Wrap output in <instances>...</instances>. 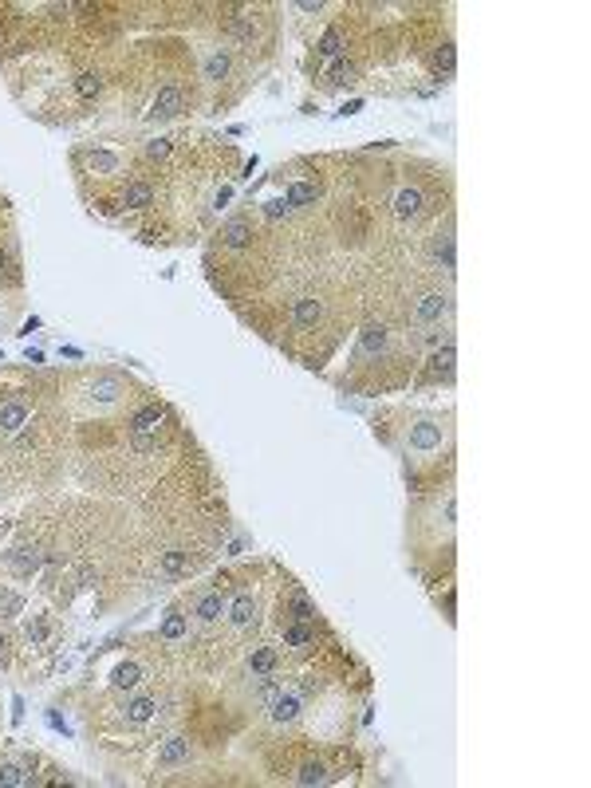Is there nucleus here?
I'll use <instances>...</instances> for the list:
<instances>
[{
	"label": "nucleus",
	"mask_w": 591,
	"mask_h": 788,
	"mask_svg": "<svg viewBox=\"0 0 591 788\" xmlns=\"http://www.w3.org/2000/svg\"><path fill=\"white\" fill-rule=\"evenodd\" d=\"M430 252H434V264H441L446 272L453 269V237H450V233H441V237L434 240V249H430Z\"/></svg>",
	"instance_id": "20"
},
{
	"label": "nucleus",
	"mask_w": 591,
	"mask_h": 788,
	"mask_svg": "<svg viewBox=\"0 0 591 788\" xmlns=\"http://www.w3.org/2000/svg\"><path fill=\"white\" fill-rule=\"evenodd\" d=\"M0 331H4V316H0Z\"/></svg>",
	"instance_id": "42"
},
{
	"label": "nucleus",
	"mask_w": 591,
	"mask_h": 788,
	"mask_svg": "<svg viewBox=\"0 0 591 788\" xmlns=\"http://www.w3.org/2000/svg\"><path fill=\"white\" fill-rule=\"evenodd\" d=\"M162 635H166V639H181V635H186V619L170 615V619H166V627H162Z\"/></svg>",
	"instance_id": "33"
},
{
	"label": "nucleus",
	"mask_w": 591,
	"mask_h": 788,
	"mask_svg": "<svg viewBox=\"0 0 591 788\" xmlns=\"http://www.w3.org/2000/svg\"><path fill=\"white\" fill-rule=\"evenodd\" d=\"M0 269H4V252H0Z\"/></svg>",
	"instance_id": "41"
},
{
	"label": "nucleus",
	"mask_w": 591,
	"mask_h": 788,
	"mask_svg": "<svg viewBox=\"0 0 591 788\" xmlns=\"http://www.w3.org/2000/svg\"><path fill=\"white\" fill-rule=\"evenodd\" d=\"M288 213H292L288 198H284V201H268V205H264V217H268V221H280V217H288Z\"/></svg>",
	"instance_id": "34"
},
{
	"label": "nucleus",
	"mask_w": 591,
	"mask_h": 788,
	"mask_svg": "<svg viewBox=\"0 0 591 788\" xmlns=\"http://www.w3.org/2000/svg\"><path fill=\"white\" fill-rule=\"evenodd\" d=\"M331 83H355V67H351V63H339V67L331 71Z\"/></svg>",
	"instance_id": "38"
},
{
	"label": "nucleus",
	"mask_w": 591,
	"mask_h": 788,
	"mask_svg": "<svg viewBox=\"0 0 591 788\" xmlns=\"http://www.w3.org/2000/svg\"><path fill=\"white\" fill-rule=\"evenodd\" d=\"M150 718H154V702L150 698H138V702L126 706V721H131V725H142V721H150Z\"/></svg>",
	"instance_id": "22"
},
{
	"label": "nucleus",
	"mask_w": 591,
	"mask_h": 788,
	"mask_svg": "<svg viewBox=\"0 0 591 788\" xmlns=\"http://www.w3.org/2000/svg\"><path fill=\"white\" fill-rule=\"evenodd\" d=\"M4 647H8V639H4V635H0V666H4V662H8V650H4Z\"/></svg>",
	"instance_id": "40"
},
{
	"label": "nucleus",
	"mask_w": 591,
	"mask_h": 788,
	"mask_svg": "<svg viewBox=\"0 0 591 788\" xmlns=\"http://www.w3.org/2000/svg\"><path fill=\"white\" fill-rule=\"evenodd\" d=\"M296 780H300V784H323V780H327V768H323L320 761H308V765L300 768V777H296Z\"/></svg>",
	"instance_id": "25"
},
{
	"label": "nucleus",
	"mask_w": 591,
	"mask_h": 788,
	"mask_svg": "<svg viewBox=\"0 0 591 788\" xmlns=\"http://www.w3.org/2000/svg\"><path fill=\"white\" fill-rule=\"evenodd\" d=\"M339 51H343V36H339V32H327V36H323V40H320V56H327V60H335Z\"/></svg>",
	"instance_id": "30"
},
{
	"label": "nucleus",
	"mask_w": 591,
	"mask_h": 788,
	"mask_svg": "<svg viewBox=\"0 0 591 788\" xmlns=\"http://www.w3.org/2000/svg\"><path fill=\"white\" fill-rule=\"evenodd\" d=\"M162 418H166V410H162L158 402H150V406H142L138 414H134V418H131V438H134V449H150V446H154Z\"/></svg>",
	"instance_id": "1"
},
{
	"label": "nucleus",
	"mask_w": 591,
	"mask_h": 788,
	"mask_svg": "<svg viewBox=\"0 0 591 788\" xmlns=\"http://www.w3.org/2000/svg\"><path fill=\"white\" fill-rule=\"evenodd\" d=\"M178 110H181V87H178V83H166V87L158 91V99H154L150 115H154V119H174Z\"/></svg>",
	"instance_id": "6"
},
{
	"label": "nucleus",
	"mask_w": 591,
	"mask_h": 788,
	"mask_svg": "<svg viewBox=\"0 0 591 788\" xmlns=\"http://www.w3.org/2000/svg\"><path fill=\"white\" fill-rule=\"evenodd\" d=\"M24 422H28V402H24V399L0 402V434H16Z\"/></svg>",
	"instance_id": "4"
},
{
	"label": "nucleus",
	"mask_w": 591,
	"mask_h": 788,
	"mask_svg": "<svg viewBox=\"0 0 591 788\" xmlns=\"http://www.w3.org/2000/svg\"><path fill=\"white\" fill-rule=\"evenodd\" d=\"M24 607L20 595H12V591H0V615H16V611Z\"/></svg>",
	"instance_id": "32"
},
{
	"label": "nucleus",
	"mask_w": 591,
	"mask_h": 788,
	"mask_svg": "<svg viewBox=\"0 0 591 788\" xmlns=\"http://www.w3.org/2000/svg\"><path fill=\"white\" fill-rule=\"evenodd\" d=\"M453 359H457V355H453V343H441V347L430 355L426 375H430V379H450V375H453Z\"/></svg>",
	"instance_id": "9"
},
{
	"label": "nucleus",
	"mask_w": 591,
	"mask_h": 788,
	"mask_svg": "<svg viewBox=\"0 0 591 788\" xmlns=\"http://www.w3.org/2000/svg\"><path fill=\"white\" fill-rule=\"evenodd\" d=\"M4 560H8V568L20 571V576H32V571L44 564V556H40V552H32V548H16V552H8Z\"/></svg>",
	"instance_id": "13"
},
{
	"label": "nucleus",
	"mask_w": 591,
	"mask_h": 788,
	"mask_svg": "<svg viewBox=\"0 0 591 788\" xmlns=\"http://www.w3.org/2000/svg\"><path fill=\"white\" fill-rule=\"evenodd\" d=\"M28 773H24L20 761H0V784H28Z\"/></svg>",
	"instance_id": "21"
},
{
	"label": "nucleus",
	"mask_w": 591,
	"mask_h": 788,
	"mask_svg": "<svg viewBox=\"0 0 591 788\" xmlns=\"http://www.w3.org/2000/svg\"><path fill=\"white\" fill-rule=\"evenodd\" d=\"M387 340H391V331L382 328V323H367V328H363V340H359V355H379V351L387 347Z\"/></svg>",
	"instance_id": "10"
},
{
	"label": "nucleus",
	"mask_w": 591,
	"mask_h": 788,
	"mask_svg": "<svg viewBox=\"0 0 591 788\" xmlns=\"http://www.w3.org/2000/svg\"><path fill=\"white\" fill-rule=\"evenodd\" d=\"M434 67H438V71H453V48H450V44L434 56Z\"/></svg>",
	"instance_id": "37"
},
{
	"label": "nucleus",
	"mask_w": 591,
	"mask_h": 788,
	"mask_svg": "<svg viewBox=\"0 0 591 788\" xmlns=\"http://www.w3.org/2000/svg\"><path fill=\"white\" fill-rule=\"evenodd\" d=\"M292 619H296V623H311V619H316V607H311L304 595H292Z\"/></svg>",
	"instance_id": "29"
},
{
	"label": "nucleus",
	"mask_w": 591,
	"mask_h": 788,
	"mask_svg": "<svg viewBox=\"0 0 591 788\" xmlns=\"http://www.w3.org/2000/svg\"><path fill=\"white\" fill-rule=\"evenodd\" d=\"M225 615L233 619V627H252V623H256V599H252V591H241V595L225 607Z\"/></svg>",
	"instance_id": "5"
},
{
	"label": "nucleus",
	"mask_w": 591,
	"mask_h": 788,
	"mask_svg": "<svg viewBox=\"0 0 591 788\" xmlns=\"http://www.w3.org/2000/svg\"><path fill=\"white\" fill-rule=\"evenodd\" d=\"M441 316H450V296L446 292H426L414 304V320H422V323H441Z\"/></svg>",
	"instance_id": "2"
},
{
	"label": "nucleus",
	"mask_w": 591,
	"mask_h": 788,
	"mask_svg": "<svg viewBox=\"0 0 591 788\" xmlns=\"http://www.w3.org/2000/svg\"><path fill=\"white\" fill-rule=\"evenodd\" d=\"M225 607H229L225 595H221V591H209V595H201L197 603H193V615H197L201 623H217V619L225 615Z\"/></svg>",
	"instance_id": "7"
},
{
	"label": "nucleus",
	"mask_w": 591,
	"mask_h": 788,
	"mask_svg": "<svg viewBox=\"0 0 591 788\" xmlns=\"http://www.w3.org/2000/svg\"><path fill=\"white\" fill-rule=\"evenodd\" d=\"M225 71H229V56H225V51H213L209 63H205V79L221 83V79H225Z\"/></svg>",
	"instance_id": "23"
},
{
	"label": "nucleus",
	"mask_w": 591,
	"mask_h": 788,
	"mask_svg": "<svg viewBox=\"0 0 591 788\" xmlns=\"http://www.w3.org/2000/svg\"><path fill=\"white\" fill-rule=\"evenodd\" d=\"M138 678H142V670L134 666V662H126V666H119V670H115V686H119V690L138 686Z\"/></svg>",
	"instance_id": "27"
},
{
	"label": "nucleus",
	"mask_w": 591,
	"mask_h": 788,
	"mask_svg": "<svg viewBox=\"0 0 591 788\" xmlns=\"http://www.w3.org/2000/svg\"><path fill=\"white\" fill-rule=\"evenodd\" d=\"M44 635H48V623H40V619H36V623H28V639L32 642H44Z\"/></svg>",
	"instance_id": "39"
},
{
	"label": "nucleus",
	"mask_w": 591,
	"mask_h": 788,
	"mask_svg": "<svg viewBox=\"0 0 591 788\" xmlns=\"http://www.w3.org/2000/svg\"><path fill=\"white\" fill-rule=\"evenodd\" d=\"M186 757H190V741H186V737H170L166 745H162V753H158V765L170 768V765H178V761H186Z\"/></svg>",
	"instance_id": "15"
},
{
	"label": "nucleus",
	"mask_w": 591,
	"mask_h": 788,
	"mask_svg": "<svg viewBox=\"0 0 591 788\" xmlns=\"http://www.w3.org/2000/svg\"><path fill=\"white\" fill-rule=\"evenodd\" d=\"M221 240H225L229 249H245V245L252 240V225H249V221H229V225L221 229Z\"/></svg>",
	"instance_id": "14"
},
{
	"label": "nucleus",
	"mask_w": 591,
	"mask_h": 788,
	"mask_svg": "<svg viewBox=\"0 0 591 788\" xmlns=\"http://www.w3.org/2000/svg\"><path fill=\"white\" fill-rule=\"evenodd\" d=\"M87 162H91V170H95V174H115V170H119V158H115V154H103V150H99V154H91Z\"/></svg>",
	"instance_id": "28"
},
{
	"label": "nucleus",
	"mask_w": 591,
	"mask_h": 788,
	"mask_svg": "<svg viewBox=\"0 0 591 788\" xmlns=\"http://www.w3.org/2000/svg\"><path fill=\"white\" fill-rule=\"evenodd\" d=\"M441 340H446V331H441L438 323H434V328H426L418 335V343H426V347H441ZM446 343H450V340H446Z\"/></svg>",
	"instance_id": "35"
},
{
	"label": "nucleus",
	"mask_w": 591,
	"mask_h": 788,
	"mask_svg": "<svg viewBox=\"0 0 591 788\" xmlns=\"http://www.w3.org/2000/svg\"><path fill=\"white\" fill-rule=\"evenodd\" d=\"M233 36H237V40H245V44H252V36H256V24H252L249 16H237V20H233Z\"/></svg>",
	"instance_id": "31"
},
{
	"label": "nucleus",
	"mask_w": 591,
	"mask_h": 788,
	"mask_svg": "<svg viewBox=\"0 0 591 788\" xmlns=\"http://www.w3.org/2000/svg\"><path fill=\"white\" fill-rule=\"evenodd\" d=\"M311 642H316V635H311L308 623H292V627H284V647L304 650V647H311Z\"/></svg>",
	"instance_id": "18"
},
{
	"label": "nucleus",
	"mask_w": 591,
	"mask_h": 788,
	"mask_svg": "<svg viewBox=\"0 0 591 788\" xmlns=\"http://www.w3.org/2000/svg\"><path fill=\"white\" fill-rule=\"evenodd\" d=\"M166 154H170V138H154L150 146H146V158H154V162L166 158Z\"/></svg>",
	"instance_id": "36"
},
{
	"label": "nucleus",
	"mask_w": 591,
	"mask_h": 788,
	"mask_svg": "<svg viewBox=\"0 0 591 788\" xmlns=\"http://www.w3.org/2000/svg\"><path fill=\"white\" fill-rule=\"evenodd\" d=\"M249 670H252V674H272V670H276V650H272V647H252L249 650Z\"/></svg>",
	"instance_id": "16"
},
{
	"label": "nucleus",
	"mask_w": 591,
	"mask_h": 788,
	"mask_svg": "<svg viewBox=\"0 0 591 788\" xmlns=\"http://www.w3.org/2000/svg\"><path fill=\"white\" fill-rule=\"evenodd\" d=\"M75 91H79L83 99H95V95L103 91V79H99V75H91V71H83L79 79H75Z\"/></svg>",
	"instance_id": "26"
},
{
	"label": "nucleus",
	"mask_w": 591,
	"mask_h": 788,
	"mask_svg": "<svg viewBox=\"0 0 591 788\" xmlns=\"http://www.w3.org/2000/svg\"><path fill=\"white\" fill-rule=\"evenodd\" d=\"M320 316H323L320 299H311V296L296 299V308H292V320L300 323V328H316V323H320Z\"/></svg>",
	"instance_id": "12"
},
{
	"label": "nucleus",
	"mask_w": 591,
	"mask_h": 788,
	"mask_svg": "<svg viewBox=\"0 0 591 788\" xmlns=\"http://www.w3.org/2000/svg\"><path fill=\"white\" fill-rule=\"evenodd\" d=\"M186 568H190V556H186V552H166V556H162V571H166V576H181Z\"/></svg>",
	"instance_id": "24"
},
{
	"label": "nucleus",
	"mask_w": 591,
	"mask_h": 788,
	"mask_svg": "<svg viewBox=\"0 0 591 788\" xmlns=\"http://www.w3.org/2000/svg\"><path fill=\"white\" fill-rule=\"evenodd\" d=\"M441 446V426L438 422H418V426H410V449H418V453H434V449Z\"/></svg>",
	"instance_id": "3"
},
{
	"label": "nucleus",
	"mask_w": 591,
	"mask_h": 788,
	"mask_svg": "<svg viewBox=\"0 0 591 788\" xmlns=\"http://www.w3.org/2000/svg\"><path fill=\"white\" fill-rule=\"evenodd\" d=\"M394 213H398L402 221H414L422 213V190H414V186H406V190H398V198H394Z\"/></svg>",
	"instance_id": "11"
},
{
	"label": "nucleus",
	"mask_w": 591,
	"mask_h": 788,
	"mask_svg": "<svg viewBox=\"0 0 591 788\" xmlns=\"http://www.w3.org/2000/svg\"><path fill=\"white\" fill-rule=\"evenodd\" d=\"M150 201H154V190L146 186V181H131L126 193H122V205H131V209H146Z\"/></svg>",
	"instance_id": "17"
},
{
	"label": "nucleus",
	"mask_w": 591,
	"mask_h": 788,
	"mask_svg": "<svg viewBox=\"0 0 591 788\" xmlns=\"http://www.w3.org/2000/svg\"><path fill=\"white\" fill-rule=\"evenodd\" d=\"M268 709H272V718H276V721H296V718H300V698L276 690V694L268 698Z\"/></svg>",
	"instance_id": "8"
},
{
	"label": "nucleus",
	"mask_w": 591,
	"mask_h": 788,
	"mask_svg": "<svg viewBox=\"0 0 591 788\" xmlns=\"http://www.w3.org/2000/svg\"><path fill=\"white\" fill-rule=\"evenodd\" d=\"M320 201V190L311 181H292L288 186V205H316Z\"/></svg>",
	"instance_id": "19"
}]
</instances>
